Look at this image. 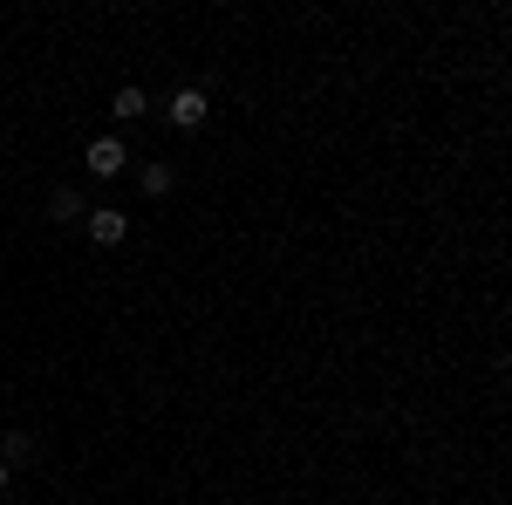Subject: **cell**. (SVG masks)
I'll return each mask as SVG.
<instances>
[{
    "label": "cell",
    "mask_w": 512,
    "mask_h": 505,
    "mask_svg": "<svg viewBox=\"0 0 512 505\" xmlns=\"http://www.w3.org/2000/svg\"><path fill=\"white\" fill-rule=\"evenodd\" d=\"M0 465L7 471L35 465V430H0Z\"/></svg>",
    "instance_id": "277c9868"
},
{
    "label": "cell",
    "mask_w": 512,
    "mask_h": 505,
    "mask_svg": "<svg viewBox=\"0 0 512 505\" xmlns=\"http://www.w3.org/2000/svg\"><path fill=\"white\" fill-rule=\"evenodd\" d=\"M164 117L178 123V130H198V123L212 117V103H205V89H178V96L164 103Z\"/></svg>",
    "instance_id": "6da1fadb"
},
{
    "label": "cell",
    "mask_w": 512,
    "mask_h": 505,
    "mask_svg": "<svg viewBox=\"0 0 512 505\" xmlns=\"http://www.w3.org/2000/svg\"><path fill=\"white\" fill-rule=\"evenodd\" d=\"M144 192H171V164H144Z\"/></svg>",
    "instance_id": "52a82bcc"
},
{
    "label": "cell",
    "mask_w": 512,
    "mask_h": 505,
    "mask_svg": "<svg viewBox=\"0 0 512 505\" xmlns=\"http://www.w3.org/2000/svg\"><path fill=\"white\" fill-rule=\"evenodd\" d=\"M48 219H55V226H76V219H82V192H76V185L48 192Z\"/></svg>",
    "instance_id": "5b68a950"
},
{
    "label": "cell",
    "mask_w": 512,
    "mask_h": 505,
    "mask_svg": "<svg viewBox=\"0 0 512 505\" xmlns=\"http://www.w3.org/2000/svg\"><path fill=\"white\" fill-rule=\"evenodd\" d=\"M144 110H151V96H144V89H117V103H110V117H123V123H137Z\"/></svg>",
    "instance_id": "8992f818"
},
{
    "label": "cell",
    "mask_w": 512,
    "mask_h": 505,
    "mask_svg": "<svg viewBox=\"0 0 512 505\" xmlns=\"http://www.w3.org/2000/svg\"><path fill=\"white\" fill-rule=\"evenodd\" d=\"M123 164H130V151H123L117 137H96L89 144V178H117Z\"/></svg>",
    "instance_id": "7a4b0ae2"
},
{
    "label": "cell",
    "mask_w": 512,
    "mask_h": 505,
    "mask_svg": "<svg viewBox=\"0 0 512 505\" xmlns=\"http://www.w3.org/2000/svg\"><path fill=\"white\" fill-rule=\"evenodd\" d=\"M123 233H130V219H123L117 205H96V212H89V239H96V246H117Z\"/></svg>",
    "instance_id": "3957f363"
},
{
    "label": "cell",
    "mask_w": 512,
    "mask_h": 505,
    "mask_svg": "<svg viewBox=\"0 0 512 505\" xmlns=\"http://www.w3.org/2000/svg\"><path fill=\"white\" fill-rule=\"evenodd\" d=\"M0 492H7V465H0Z\"/></svg>",
    "instance_id": "ba28073f"
}]
</instances>
